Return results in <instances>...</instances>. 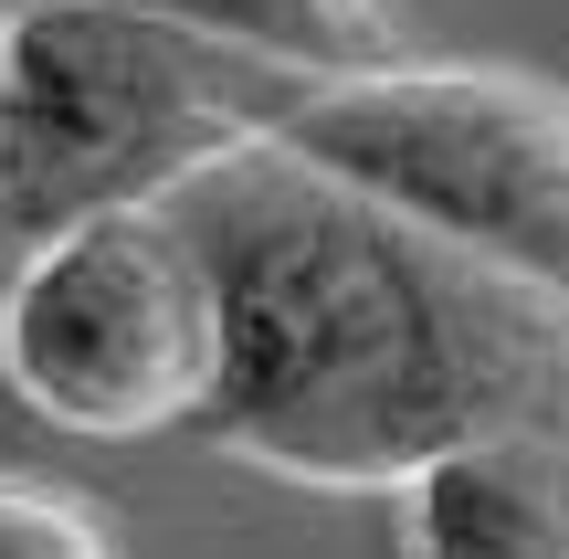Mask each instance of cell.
<instances>
[{
    "mask_svg": "<svg viewBox=\"0 0 569 559\" xmlns=\"http://www.w3.org/2000/svg\"><path fill=\"white\" fill-rule=\"evenodd\" d=\"M222 296L201 433L284 486H411L486 433L569 422V307L253 138L169 190Z\"/></svg>",
    "mask_w": 569,
    "mask_h": 559,
    "instance_id": "cell-1",
    "label": "cell"
},
{
    "mask_svg": "<svg viewBox=\"0 0 569 559\" xmlns=\"http://www.w3.org/2000/svg\"><path fill=\"white\" fill-rule=\"evenodd\" d=\"M84 11H138V21H169V32L232 42L274 74H380V63L411 53L390 0H84Z\"/></svg>",
    "mask_w": 569,
    "mask_h": 559,
    "instance_id": "cell-6",
    "label": "cell"
},
{
    "mask_svg": "<svg viewBox=\"0 0 569 559\" xmlns=\"http://www.w3.org/2000/svg\"><path fill=\"white\" fill-rule=\"evenodd\" d=\"M0 559H127V528L74 486L0 465Z\"/></svg>",
    "mask_w": 569,
    "mask_h": 559,
    "instance_id": "cell-7",
    "label": "cell"
},
{
    "mask_svg": "<svg viewBox=\"0 0 569 559\" xmlns=\"http://www.w3.org/2000/svg\"><path fill=\"white\" fill-rule=\"evenodd\" d=\"M274 148L569 307V96L517 63H380L284 106Z\"/></svg>",
    "mask_w": 569,
    "mask_h": 559,
    "instance_id": "cell-3",
    "label": "cell"
},
{
    "mask_svg": "<svg viewBox=\"0 0 569 559\" xmlns=\"http://www.w3.org/2000/svg\"><path fill=\"white\" fill-rule=\"evenodd\" d=\"M0 380L21 412L84 443L201 433L222 380V296L190 222L148 201L32 243L0 274Z\"/></svg>",
    "mask_w": 569,
    "mask_h": 559,
    "instance_id": "cell-4",
    "label": "cell"
},
{
    "mask_svg": "<svg viewBox=\"0 0 569 559\" xmlns=\"http://www.w3.org/2000/svg\"><path fill=\"white\" fill-rule=\"evenodd\" d=\"M11 11H21V0H0V74H11ZM21 264V243H11V211H0V274H11Z\"/></svg>",
    "mask_w": 569,
    "mask_h": 559,
    "instance_id": "cell-8",
    "label": "cell"
},
{
    "mask_svg": "<svg viewBox=\"0 0 569 559\" xmlns=\"http://www.w3.org/2000/svg\"><path fill=\"white\" fill-rule=\"evenodd\" d=\"M411 559H569V422L486 433L401 486Z\"/></svg>",
    "mask_w": 569,
    "mask_h": 559,
    "instance_id": "cell-5",
    "label": "cell"
},
{
    "mask_svg": "<svg viewBox=\"0 0 569 559\" xmlns=\"http://www.w3.org/2000/svg\"><path fill=\"white\" fill-rule=\"evenodd\" d=\"M327 74H274L232 42L169 32L138 11H84V0H21L11 11V74H0V211L11 243L148 211L211 159L274 138L284 106Z\"/></svg>",
    "mask_w": 569,
    "mask_h": 559,
    "instance_id": "cell-2",
    "label": "cell"
}]
</instances>
